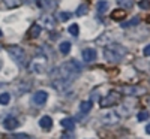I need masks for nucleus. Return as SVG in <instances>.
I'll return each instance as SVG.
<instances>
[{"mask_svg":"<svg viewBox=\"0 0 150 139\" xmlns=\"http://www.w3.org/2000/svg\"><path fill=\"white\" fill-rule=\"evenodd\" d=\"M125 55H126V48L120 44H110L104 51V57L108 63H119Z\"/></svg>","mask_w":150,"mask_h":139,"instance_id":"1","label":"nucleus"},{"mask_svg":"<svg viewBox=\"0 0 150 139\" xmlns=\"http://www.w3.org/2000/svg\"><path fill=\"white\" fill-rule=\"evenodd\" d=\"M6 51H8V54L11 55V58L14 60L15 63H18V65H26V60H27V55H26V51L21 48V46H18V45H9L8 48H6Z\"/></svg>","mask_w":150,"mask_h":139,"instance_id":"2","label":"nucleus"},{"mask_svg":"<svg viewBox=\"0 0 150 139\" xmlns=\"http://www.w3.org/2000/svg\"><path fill=\"white\" fill-rule=\"evenodd\" d=\"M119 99H120V94L116 93V91H110V94L104 99H101V106L102 108H107V106H112V105H116L119 102Z\"/></svg>","mask_w":150,"mask_h":139,"instance_id":"3","label":"nucleus"},{"mask_svg":"<svg viewBox=\"0 0 150 139\" xmlns=\"http://www.w3.org/2000/svg\"><path fill=\"white\" fill-rule=\"evenodd\" d=\"M47 100H48V93H47V91H36V93L33 94V97H32V102H33V105H36V106L45 105Z\"/></svg>","mask_w":150,"mask_h":139,"instance_id":"4","label":"nucleus"},{"mask_svg":"<svg viewBox=\"0 0 150 139\" xmlns=\"http://www.w3.org/2000/svg\"><path fill=\"white\" fill-rule=\"evenodd\" d=\"M51 84L57 91H66L71 87L72 81H69V79H51Z\"/></svg>","mask_w":150,"mask_h":139,"instance_id":"5","label":"nucleus"},{"mask_svg":"<svg viewBox=\"0 0 150 139\" xmlns=\"http://www.w3.org/2000/svg\"><path fill=\"white\" fill-rule=\"evenodd\" d=\"M98 57V53H96V49L95 48H86L84 51H83V60L86 63H92L95 61Z\"/></svg>","mask_w":150,"mask_h":139,"instance_id":"6","label":"nucleus"},{"mask_svg":"<svg viewBox=\"0 0 150 139\" xmlns=\"http://www.w3.org/2000/svg\"><path fill=\"white\" fill-rule=\"evenodd\" d=\"M119 120H120V118H119V115H117V112H108V114H105V115L102 117L104 124H108V126L116 124Z\"/></svg>","mask_w":150,"mask_h":139,"instance_id":"7","label":"nucleus"},{"mask_svg":"<svg viewBox=\"0 0 150 139\" xmlns=\"http://www.w3.org/2000/svg\"><path fill=\"white\" fill-rule=\"evenodd\" d=\"M18 126H20V123H18V120L14 118V117H8V118L3 121V127H5L6 130H15Z\"/></svg>","mask_w":150,"mask_h":139,"instance_id":"8","label":"nucleus"},{"mask_svg":"<svg viewBox=\"0 0 150 139\" xmlns=\"http://www.w3.org/2000/svg\"><path fill=\"white\" fill-rule=\"evenodd\" d=\"M39 126H41V129H44V130H51V127H53V118L48 117V115L42 117L39 120Z\"/></svg>","mask_w":150,"mask_h":139,"instance_id":"9","label":"nucleus"},{"mask_svg":"<svg viewBox=\"0 0 150 139\" xmlns=\"http://www.w3.org/2000/svg\"><path fill=\"white\" fill-rule=\"evenodd\" d=\"M57 6V0H39V8L48 9V11H53Z\"/></svg>","mask_w":150,"mask_h":139,"instance_id":"10","label":"nucleus"},{"mask_svg":"<svg viewBox=\"0 0 150 139\" xmlns=\"http://www.w3.org/2000/svg\"><path fill=\"white\" fill-rule=\"evenodd\" d=\"M60 126H62V127H63V129H66V130H74L75 129V121L72 120V118H63V120H62L60 121Z\"/></svg>","mask_w":150,"mask_h":139,"instance_id":"11","label":"nucleus"},{"mask_svg":"<svg viewBox=\"0 0 150 139\" xmlns=\"http://www.w3.org/2000/svg\"><path fill=\"white\" fill-rule=\"evenodd\" d=\"M122 93L132 94V96H138V94L143 93V90H141V88H138V87H125V88H122Z\"/></svg>","mask_w":150,"mask_h":139,"instance_id":"12","label":"nucleus"},{"mask_svg":"<svg viewBox=\"0 0 150 139\" xmlns=\"http://www.w3.org/2000/svg\"><path fill=\"white\" fill-rule=\"evenodd\" d=\"M41 32H42V27L39 26V24H33V26L30 27V32H29V34H30V37H38L41 34Z\"/></svg>","mask_w":150,"mask_h":139,"instance_id":"13","label":"nucleus"},{"mask_svg":"<svg viewBox=\"0 0 150 139\" xmlns=\"http://www.w3.org/2000/svg\"><path fill=\"white\" fill-rule=\"evenodd\" d=\"M92 106H93L92 100H84V102H81V103H80V111H81V112H84V114H87V112H90Z\"/></svg>","mask_w":150,"mask_h":139,"instance_id":"14","label":"nucleus"},{"mask_svg":"<svg viewBox=\"0 0 150 139\" xmlns=\"http://www.w3.org/2000/svg\"><path fill=\"white\" fill-rule=\"evenodd\" d=\"M108 2H105V0H101L98 5H96V11L99 12V14H105V12L108 11Z\"/></svg>","mask_w":150,"mask_h":139,"instance_id":"15","label":"nucleus"},{"mask_svg":"<svg viewBox=\"0 0 150 139\" xmlns=\"http://www.w3.org/2000/svg\"><path fill=\"white\" fill-rule=\"evenodd\" d=\"M32 72H35V73H42L44 70H45V67H44V63H39V61H35L33 65H32Z\"/></svg>","mask_w":150,"mask_h":139,"instance_id":"16","label":"nucleus"},{"mask_svg":"<svg viewBox=\"0 0 150 139\" xmlns=\"http://www.w3.org/2000/svg\"><path fill=\"white\" fill-rule=\"evenodd\" d=\"M59 51L62 53V54H68L69 51H71V42H60V45H59Z\"/></svg>","mask_w":150,"mask_h":139,"instance_id":"17","label":"nucleus"},{"mask_svg":"<svg viewBox=\"0 0 150 139\" xmlns=\"http://www.w3.org/2000/svg\"><path fill=\"white\" fill-rule=\"evenodd\" d=\"M117 5L123 9H131L134 6V0H117Z\"/></svg>","mask_w":150,"mask_h":139,"instance_id":"18","label":"nucleus"},{"mask_svg":"<svg viewBox=\"0 0 150 139\" xmlns=\"http://www.w3.org/2000/svg\"><path fill=\"white\" fill-rule=\"evenodd\" d=\"M111 18H112V20H123V18H125V12H123V11H120V9L112 11Z\"/></svg>","mask_w":150,"mask_h":139,"instance_id":"19","label":"nucleus"},{"mask_svg":"<svg viewBox=\"0 0 150 139\" xmlns=\"http://www.w3.org/2000/svg\"><path fill=\"white\" fill-rule=\"evenodd\" d=\"M57 18L62 22H66V21H69V18H72V14H71V12H60V14L57 15Z\"/></svg>","mask_w":150,"mask_h":139,"instance_id":"20","label":"nucleus"},{"mask_svg":"<svg viewBox=\"0 0 150 139\" xmlns=\"http://www.w3.org/2000/svg\"><path fill=\"white\" fill-rule=\"evenodd\" d=\"M137 118H138V121H147L150 118V114L147 111H140L138 115H137Z\"/></svg>","mask_w":150,"mask_h":139,"instance_id":"21","label":"nucleus"},{"mask_svg":"<svg viewBox=\"0 0 150 139\" xmlns=\"http://www.w3.org/2000/svg\"><path fill=\"white\" fill-rule=\"evenodd\" d=\"M11 100V94L9 93H2L0 94V105H8Z\"/></svg>","mask_w":150,"mask_h":139,"instance_id":"22","label":"nucleus"},{"mask_svg":"<svg viewBox=\"0 0 150 139\" xmlns=\"http://www.w3.org/2000/svg\"><path fill=\"white\" fill-rule=\"evenodd\" d=\"M8 8H17L21 5V0H3Z\"/></svg>","mask_w":150,"mask_h":139,"instance_id":"23","label":"nucleus"},{"mask_svg":"<svg viewBox=\"0 0 150 139\" xmlns=\"http://www.w3.org/2000/svg\"><path fill=\"white\" fill-rule=\"evenodd\" d=\"M68 32H69L72 36H78V33H80V27H78V24H72V26H69Z\"/></svg>","mask_w":150,"mask_h":139,"instance_id":"24","label":"nucleus"},{"mask_svg":"<svg viewBox=\"0 0 150 139\" xmlns=\"http://www.w3.org/2000/svg\"><path fill=\"white\" fill-rule=\"evenodd\" d=\"M87 12H89V8H87L86 5H80L78 9H77V15H78V17H83V15L87 14Z\"/></svg>","mask_w":150,"mask_h":139,"instance_id":"25","label":"nucleus"},{"mask_svg":"<svg viewBox=\"0 0 150 139\" xmlns=\"http://www.w3.org/2000/svg\"><path fill=\"white\" fill-rule=\"evenodd\" d=\"M140 22V18L138 17H134V20L128 21V22H122V27H129V26H137Z\"/></svg>","mask_w":150,"mask_h":139,"instance_id":"26","label":"nucleus"},{"mask_svg":"<svg viewBox=\"0 0 150 139\" xmlns=\"http://www.w3.org/2000/svg\"><path fill=\"white\" fill-rule=\"evenodd\" d=\"M21 3H24V5H29V6L35 5V6L39 8V0H21Z\"/></svg>","mask_w":150,"mask_h":139,"instance_id":"27","label":"nucleus"},{"mask_svg":"<svg viewBox=\"0 0 150 139\" xmlns=\"http://www.w3.org/2000/svg\"><path fill=\"white\" fill-rule=\"evenodd\" d=\"M11 139H32L29 135H24V133H18V135H14Z\"/></svg>","mask_w":150,"mask_h":139,"instance_id":"28","label":"nucleus"},{"mask_svg":"<svg viewBox=\"0 0 150 139\" xmlns=\"http://www.w3.org/2000/svg\"><path fill=\"white\" fill-rule=\"evenodd\" d=\"M44 22H45V26H47V27H50V29H53V27H54V21H53V20H50L48 17H47V18H44Z\"/></svg>","mask_w":150,"mask_h":139,"instance_id":"29","label":"nucleus"},{"mask_svg":"<svg viewBox=\"0 0 150 139\" xmlns=\"http://www.w3.org/2000/svg\"><path fill=\"white\" fill-rule=\"evenodd\" d=\"M140 8L141 9H149L150 8V2H147V0H141V2H140Z\"/></svg>","mask_w":150,"mask_h":139,"instance_id":"30","label":"nucleus"},{"mask_svg":"<svg viewBox=\"0 0 150 139\" xmlns=\"http://www.w3.org/2000/svg\"><path fill=\"white\" fill-rule=\"evenodd\" d=\"M60 139H75V138H74L72 133H63V135L60 136Z\"/></svg>","mask_w":150,"mask_h":139,"instance_id":"31","label":"nucleus"},{"mask_svg":"<svg viewBox=\"0 0 150 139\" xmlns=\"http://www.w3.org/2000/svg\"><path fill=\"white\" fill-rule=\"evenodd\" d=\"M143 54H144L146 57H150V45L144 46V49H143Z\"/></svg>","mask_w":150,"mask_h":139,"instance_id":"32","label":"nucleus"},{"mask_svg":"<svg viewBox=\"0 0 150 139\" xmlns=\"http://www.w3.org/2000/svg\"><path fill=\"white\" fill-rule=\"evenodd\" d=\"M146 133H147V135H150V124H147V126H146Z\"/></svg>","mask_w":150,"mask_h":139,"instance_id":"33","label":"nucleus"},{"mask_svg":"<svg viewBox=\"0 0 150 139\" xmlns=\"http://www.w3.org/2000/svg\"><path fill=\"white\" fill-rule=\"evenodd\" d=\"M3 36V33H2V30H0V37H2Z\"/></svg>","mask_w":150,"mask_h":139,"instance_id":"34","label":"nucleus"},{"mask_svg":"<svg viewBox=\"0 0 150 139\" xmlns=\"http://www.w3.org/2000/svg\"><path fill=\"white\" fill-rule=\"evenodd\" d=\"M149 105H150V99H149Z\"/></svg>","mask_w":150,"mask_h":139,"instance_id":"35","label":"nucleus"}]
</instances>
